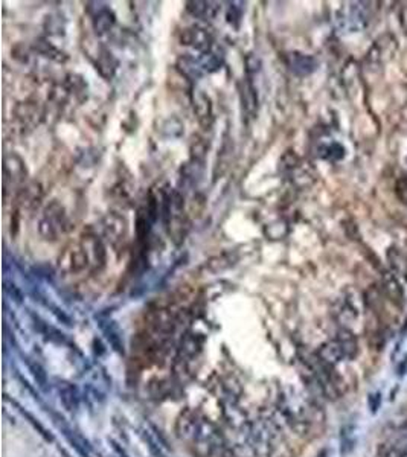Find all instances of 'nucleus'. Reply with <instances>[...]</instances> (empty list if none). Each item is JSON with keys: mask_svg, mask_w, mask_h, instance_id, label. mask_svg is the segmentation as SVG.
Returning <instances> with one entry per match:
<instances>
[{"mask_svg": "<svg viewBox=\"0 0 407 457\" xmlns=\"http://www.w3.org/2000/svg\"><path fill=\"white\" fill-rule=\"evenodd\" d=\"M194 112L197 115L198 122L202 124L203 127L212 126V121H213L212 104H211L209 96L203 93L202 90H198L197 93H194Z\"/></svg>", "mask_w": 407, "mask_h": 457, "instance_id": "39448f33", "label": "nucleus"}, {"mask_svg": "<svg viewBox=\"0 0 407 457\" xmlns=\"http://www.w3.org/2000/svg\"><path fill=\"white\" fill-rule=\"evenodd\" d=\"M40 233L45 239L55 241L66 232L67 218L65 213V207L58 203H51L43 212V217L40 220Z\"/></svg>", "mask_w": 407, "mask_h": 457, "instance_id": "f257e3e1", "label": "nucleus"}, {"mask_svg": "<svg viewBox=\"0 0 407 457\" xmlns=\"http://www.w3.org/2000/svg\"><path fill=\"white\" fill-rule=\"evenodd\" d=\"M369 404H371L372 412H377L378 406L382 404V397H380V395H372V397H369Z\"/></svg>", "mask_w": 407, "mask_h": 457, "instance_id": "4468645a", "label": "nucleus"}, {"mask_svg": "<svg viewBox=\"0 0 407 457\" xmlns=\"http://www.w3.org/2000/svg\"><path fill=\"white\" fill-rule=\"evenodd\" d=\"M113 23H115L113 14L106 8H102L101 11H98V14H96L95 19H93L95 30H96V32H100V34L108 31L110 27L113 26Z\"/></svg>", "mask_w": 407, "mask_h": 457, "instance_id": "9d476101", "label": "nucleus"}, {"mask_svg": "<svg viewBox=\"0 0 407 457\" xmlns=\"http://www.w3.org/2000/svg\"><path fill=\"white\" fill-rule=\"evenodd\" d=\"M102 233L110 244L113 247L121 246L124 241L127 239L128 227L127 221L118 213H108V215L102 220Z\"/></svg>", "mask_w": 407, "mask_h": 457, "instance_id": "7ed1b4c3", "label": "nucleus"}, {"mask_svg": "<svg viewBox=\"0 0 407 457\" xmlns=\"http://www.w3.org/2000/svg\"><path fill=\"white\" fill-rule=\"evenodd\" d=\"M235 261H237L235 253H223V255L217 256V258H212L209 261V268L212 270V272H222V270L235 264Z\"/></svg>", "mask_w": 407, "mask_h": 457, "instance_id": "9b49d317", "label": "nucleus"}, {"mask_svg": "<svg viewBox=\"0 0 407 457\" xmlns=\"http://www.w3.org/2000/svg\"><path fill=\"white\" fill-rule=\"evenodd\" d=\"M16 116L17 119L22 121L23 124H36L40 116L38 106L34 102H22L16 108Z\"/></svg>", "mask_w": 407, "mask_h": 457, "instance_id": "1a4fd4ad", "label": "nucleus"}, {"mask_svg": "<svg viewBox=\"0 0 407 457\" xmlns=\"http://www.w3.org/2000/svg\"><path fill=\"white\" fill-rule=\"evenodd\" d=\"M212 41H213L212 32L205 26L194 25V26L186 27V30H183V32H182V45L192 46L194 49L203 52V54L209 52Z\"/></svg>", "mask_w": 407, "mask_h": 457, "instance_id": "20e7f679", "label": "nucleus"}, {"mask_svg": "<svg viewBox=\"0 0 407 457\" xmlns=\"http://www.w3.org/2000/svg\"><path fill=\"white\" fill-rule=\"evenodd\" d=\"M288 65H290V69H292L294 73L308 75V73H312L314 71L316 61L312 57H308V55L290 54Z\"/></svg>", "mask_w": 407, "mask_h": 457, "instance_id": "6e6552de", "label": "nucleus"}, {"mask_svg": "<svg viewBox=\"0 0 407 457\" xmlns=\"http://www.w3.org/2000/svg\"><path fill=\"white\" fill-rule=\"evenodd\" d=\"M402 25L404 27V32L407 34V5L403 6V10H402Z\"/></svg>", "mask_w": 407, "mask_h": 457, "instance_id": "2eb2a0df", "label": "nucleus"}, {"mask_svg": "<svg viewBox=\"0 0 407 457\" xmlns=\"http://www.w3.org/2000/svg\"><path fill=\"white\" fill-rule=\"evenodd\" d=\"M25 165L17 156L8 157L5 162V185L10 183V180L12 185L22 183L25 178Z\"/></svg>", "mask_w": 407, "mask_h": 457, "instance_id": "423d86ee", "label": "nucleus"}, {"mask_svg": "<svg viewBox=\"0 0 407 457\" xmlns=\"http://www.w3.org/2000/svg\"><path fill=\"white\" fill-rule=\"evenodd\" d=\"M397 196L403 203L407 204V178H399L395 186Z\"/></svg>", "mask_w": 407, "mask_h": 457, "instance_id": "ddd939ff", "label": "nucleus"}, {"mask_svg": "<svg viewBox=\"0 0 407 457\" xmlns=\"http://www.w3.org/2000/svg\"><path fill=\"white\" fill-rule=\"evenodd\" d=\"M58 266L60 270H63L66 273L77 274L84 272L86 268L92 267V262L84 246H82V242L80 241L77 244H71L65 248V252L60 255Z\"/></svg>", "mask_w": 407, "mask_h": 457, "instance_id": "f03ea898", "label": "nucleus"}, {"mask_svg": "<svg viewBox=\"0 0 407 457\" xmlns=\"http://www.w3.org/2000/svg\"><path fill=\"white\" fill-rule=\"evenodd\" d=\"M186 10L194 17L202 20H212L218 14L220 5L216 2H188L186 3Z\"/></svg>", "mask_w": 407, "mask_h": 457, "instance_id": "0eeeda50", "label": "nucleus"}, {"mask_svg": "<svg viewBox=\"0 0 407 457\" xmlns=\"http://www.w3.org/2000/svg\"><path fill=\"white\" fill-rule=\"evenodd\" d=\"M384 288H386V293H388L392 297V301H397L398 303L402 302L403 290H402V287L398 285V282L394 278H391V276H386Z\"/></svg>", "mask_w": 407, "mask_h": 457, "instance_id": "f8f14e48", "label": "nucleus"}]
</instances>
